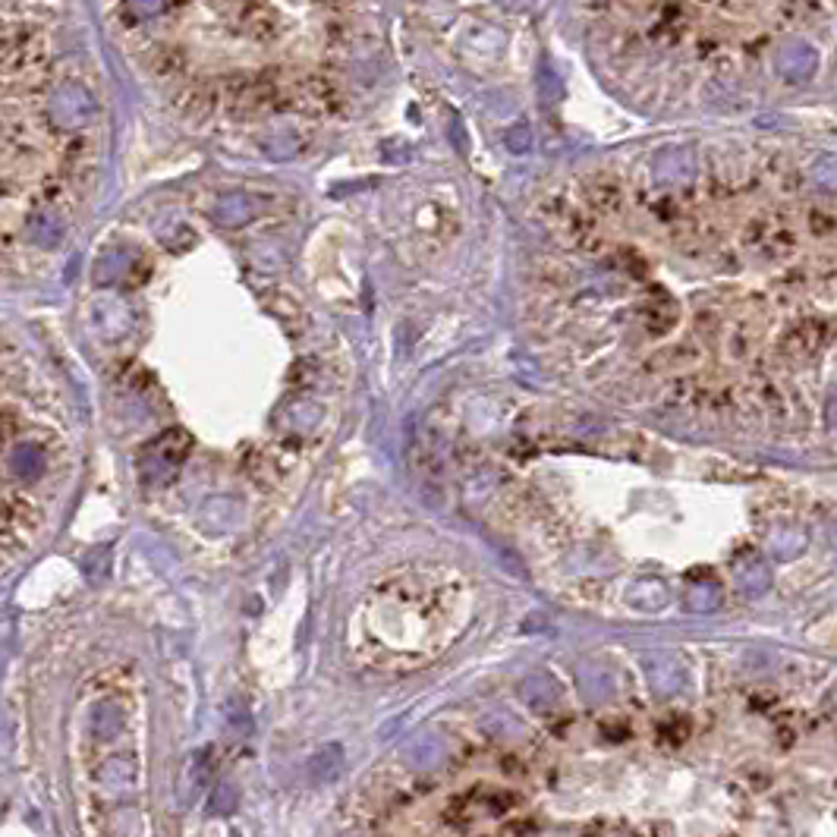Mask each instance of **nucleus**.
Listing matches in <instances>:
<instances>
[{
  "instance_id": "nucleus-1",
  "label": "nucleus",
  "mask_w": 837,
  "mask_h": 837,
  "mask_svg": "<svg viewBox=\"0 0 837 837\" xmlns=\"http://www.w3.org/2000/svg\"><path fill=\"white\" fill-rule=\"evenodd\" d=\"M51 116H54L57 126H66V129L82 126V123L91 116L89 91L79 89V85H66V89H60L51 101Z\"/></svg>"
},
{
  "instance_id": "nucleus-2",
  "label": "nucleus",
  "mask_w": 837,
  "mask_h": 837,
  "mask_svg": "<svg viewBox=\"0 0 837 837\" xmlns=\"http://www.w3.org/2000/svg\"><path fill=\"white\" fill-rule=\"evenodd\" d=\"M815 64H818L815 47L806 45V41H790L778 54V70L787 79H809L815 73Z\"/></svg>"
},
{
  "instance_id": "nucleus-3",
  "label": "nucleus",
  "mask_w": 837,
  "mask_h": 837,
  "mask_svg": "<svg viewBox=\"0 0 837 837\" xmlns=\"http://www.w3.org/2000/svg\"><path fill=\"white\" fill-rule=\"evenodd\" d=\"M218 218L227 220V224H239V220H246L249 218V199H246V195H227V199H220Z\"/></svg>"
},
{
  "instance_id": "nucleus-4",
  "label": "nucleus",
  "mask_w": 837,
  "mask_h": 837,
  "mask_svg": "<svg viewBox=\"0 0 837 837\" xmlns=\"http://www.w3.org/2000/svg\"><path fill=\"white\" fill-rule=\"evenodd\" d=\"M507 145L513 151H526L529 149V129L526 126H513L507 133Z\"/></svg>"
},
{
  "instance_id": "nucleus-5",
  "label": "nucleus",
  "mask_w": 837,
  "mask_h": 837,
  "mask_svg": "<svg viewBox=\"0 0 837 837\" xmlns=\"http://www.w3.org/2000/svg\"><path fill=\"white\" fill-rule=\"evenodd\" d=\"M133 4V10L139 16H151V13H158V10L164 7V0H129Z\"/></svg>"
},
{
  "instance_id": "nucleus-6",
  "label": "nucleus",
  "mask_w": 837,
  "mask_h": 837,
  "mask_svg": "<svg viewBox=\"0 0 837 837\" xmlns=\"http://www.w3.org/2000/svg\"><path fill=\"white\" fill-rule=\"evenodd\" d=\"M504 7L507 10H526V7H532V0H501Z\"/></svg>"
}]
</instances>
